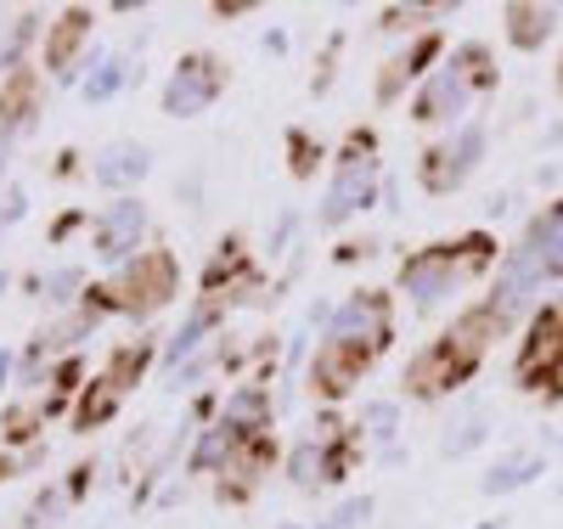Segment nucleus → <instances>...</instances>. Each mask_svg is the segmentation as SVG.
<instances>
[{"label": "nucleus", "mask_w": 563, "mask_h": 529, "mask_svg": "<svg viewBox=\"0 0 563 529\" xmlns=\"http://www.w3.org/2000/svg\"><path fill=\"white\" fill-rule=\"evenodd\" d=\"M552 282H563V198H552L541 214H530L519 243L501 249V265H496L485 305L507 321H519L536 305V294Z\"/></svg>", "instance_id": "f257e3e1"}, {"label": "nucleus", "mask_w": 563, "mask_h": 529, "mask_svg": "<svg viewBox=\"0 0 563 529\" xmlns=\"http://www.w3.org/2000/svg\"><path fill=\"white\" fill-rule=\"evenodd\" d=\"M507 327H512V321H507V316H496L485 299H479V305H467V310L440 332L434 344H422V350L411 355V366H406V389H411V395H422V400L462 389V383L479 372V361H485L490 339H496V332H507Z\"/></svg>", "instance_id": "f03ea898"}, {"label": "nucleus", "mask_w": 563, "mask_h": 529, "mask_svg": "<svg viewBox=\"0 0 563 529\" xmlns=\"http://www.w3.org/2000/svg\"><path fill=\"white\" fill-rule=\"evenodd\" d=\"M496 265H501L496 236H490V231H467V236H456V243L417 249V254L400 265V287L411 294L417 310H434V305H445L451 294H462V287H474L479 276H490Z\"/></svg>", "instance_id": "7ed1b4c3"}, {"label": "nucleus", "mask_w": 563, "mask_h": 529, "mask_svg": "<svg viewBox=\"0 0 563 529\" xmlns=\"http://www.w3.org/2000/svg\"><path fill=\"white\" fill-rule=\"evenodd\" d=\"M485 90H496L490 45L462 40L456 52L417 85V96H411V119H417V124H445V130H456V124L474 119V102H479Z\"/></svg>", "instance_id": "20e7f679"}, {"label": "nucleus", "mask_w": 563, "mask_h": 529, "mask_svg": "<svg viewBox=\"0 0 563 529\" xmlns=\"http://www.w3.org/2000/svg\"><path fill=\"white\" fill-rule=\"evenodd\" d=\"M378 186H384L378 135H372V130H350L339 158H333V180H327V198L316 209V225L321 231H339L344 220H355L361 209L378 203Z\"/></svg>", "instance_id": "39448f33"}, {"label": "nucleus", "mask_w": 563, "mask_h": 529, "mask_svg": "<svg viewBox=\"0 0 563 529\" xmlns=\"http://www.w3.org/2000/svg\"><path fill=\"white\" fill-rule=\"evenodd\" d=\"M485 147H490V130H485L479 113L467 124H456V130H445V141H434V147L422 153V191L445 198V191L467 186V175L485 164Z\"/></svg>", "instance_id": "423d86ee"}, {"label": "nucleus", "mask_w": 563, "mask_h": 529, "mask_svg": "<svg viewBox=\"0 0 563 529\" xmlns=\"http://www.w3.org/2000/svg\"><path fill=\"white\" fill-rule=\"evenodd\" d=\"M108 287H113V305H119V316L147 321L153 310H164V305L180 294L175 254H169V249H147L141 260H130V265L119 271V282H108Z\"/></svg>", "instance_id": "0eeeda50"}, {"label": "nucleus", "mask_w": 563, "mask_h": 529, "mask_svg": "<svg viewBox=\"0 0 563 529\" xmlns=\"http://www.w3.org/2000/svg\"><path fill=\"white\" fill-rule=\"evenodd\" d=\"M321 339H344V344H361V350H389L395 339V305L389 294H378V287H366V294H350L344 305L327 310V327Z\"/></svg>", "instance_id": "6e6552de"}, {"label": "nucleus", "mask_w": 563, "mask_h": 529, "mask_svg": "<svg viewBox=\"0 0 563 529\" xmlns=\"http://www.w3.org/2000/svg\"><path fill=\"white\" fill-rule=\"evenodd\" d=\"M141 243H147V203H141L135 191L97 209V220H90V254H97L102 265H119L124 271L130 260L147 254Z\"/></svg>", "instance_id": "1a4fd4ad"}, {"label": "nucleus", "mask_w": 563, "mask_h": 529, "mask_svg": "<svg viewBox=\"0 0 563 529\" xmlns=\"http://www.w3.org/2000/svg\"><path fill=\"white\" fill-rule=\"evenodd\" d=\"M220 90H225V63L209 57V52H192V57H180L169 85H164V113L169 119H198L220 102Z\"/></svg>", "instance_id": "9d476101"}, {"label": "nucleus", "mask_w": 563, "mask_h": 529, "mask_svg": "<svg viewBox=\"0 0 563 529\" xmlns=\"http://www.w3.org/2000/svg\"><path fill=\"white\" fill-rule=\"evenodd\" d=\"M519 383H525V389L563 383V305H541L536 310L525 355H519Z\"/></svg>", "instance_id": "9b49d317"}, {"label": "nucleus", "mask_w": 563, "mask_h": 529, "mask_svg": "<svg viewBox=\"0 0 563 529\" xmlns=\"http://www.w3.org/2000/svg\"><path fill=\"white\" fill-rule=\"evenodd\" d=\"M378 361L372 350H361V344H344V339H321V350H316V361H310V383H316V395L321 400H344L355 383L366 377V366Z\"/></svg>", "instance_id": "f8f14e48"}, {"label": "nucleus", "mask_w": 563, "mask_h": 529, "mask_svg": "<svg viewBox=\"0 0 563 529\" xmlns=\"http://www.w3.org/2000/svg\"><path fill=\"white\" fill-rule=\"evenodd\" d=\"M90 23H97V18H90L85 7H68L57 23H45V68H52V79H74L85 63H79V52H85V45H90Z\"/></svg>", "instance_id": "ddd939ff"}, {"label": "nucleus", "mask_w": 563, "mask_h": 529, "mask_svg": "<svg viewBox=\"0 0 563 529\" xmlns=\"http://www.w3.org/2000/svg\"><path fill=\"white\" fill-rule=\"evenodd\" d=\"M147 169H153V153L141 147V141H108V147L90 158V180L108 186L113 198H130V191L147 180Z\"/></svg>", "instance_id": "4468645a"}, {"label": "nucleus", "mask_w": 563, "mask_h": 529, "mask_svg": "<svg viewBox=\"0 0 563 529\" xmlns=\"http://www.w3.org/2000/svg\"><path fill=\"white\" fill-rule=\"evenodd\" d=\"M220 422H225V428H231V434H238L243 445L271 440V389H265V383H238V389L225 395Z\"/></svg>", "instance_id": "2eb2a0df"}, {"label": "nucleus", "mask_w": 563, "mask_h": 529, "mask_svg": "<svg viewBox=\"0 0 563 529\" xmlns=\"http://www.w3.org/2000/svg\"><path fill=\"white\" fill-rule=\"evenodd\" d=\"M501 23H507L501 34H507L512 52H541V45H552L563 12H558V7H536V0H507V7H501Z\"/></svg>", "instance_id": "dca6fc26"}, {"label": "nucleus", "mask_w": 563, "mask_h": 529, "mask_svg": "<svg viewBox=\"0 0 563 529\" xmlns=\"http://www.w3.org/2000/svg\"><path fill=\"white\" fill-rule=\"evenodd\" d=\"M225 321V299H198L192 310H186V321H180V332L164 344V366H175L180 372V361H198L203 355V344H209V332Z\"/></svg>", "instance_id": "f3484780"}, {"label": "nucleus", "mask_w": 563, "mask_h": 529, "mask_svg": "<svg viewBox=\"0 0 563 529\" xmlns=\"http://www.w3.org/2000/svg\"><path fill=\"white\" fill-rule=\"evenodd\" d=\"M541 473H547V456L541 451H507V456L490 462V473L479 478V491L485 496H512V491H530Z\"/></svg>", "instance_id": "a211bd4d"}, {"label": "nucleus", "mask_w": 563, "mask_h": 529, "mask_svg": "<svg viewBox=\"0 0 563 529\" xmlns=\"http://www.w3.org/2000/svg\"><path fill=\"white\" fill-rule=\"evenodd\" d=\"M130 79H141V68H135L130 57H119V52H97V57H90V74H85L79 96H85V102H113V96H119Z\"/></svg>", "instance_id": "6ab92c4d"}, {"label": "nucleus", "mask_w": 563, "mask_h": 529, "mask_svg": "<svg viewBox=\"0 0 563 529\" xmlns=\"http://www.w3.org/2000/svg\"><path fill=\"white\" fill-rule=\"evenodd\" d=\"M34 119V68H18L0 79V141H12Z\"/></svg>", "instance_id": "aec40b11"}, {"label": "nucleus", "mask_w": 563, "mask_h": 529, "mask_svg": "<svg viewBox=\"0 0 563 529\" xmlns=\"http://www.w3.org/2000/svg\"><path fill=\"white\" fill-rule=\"evenodd\" d=\"M238 451H243V440L231 434L225 422H214V428H203V440L192 445V456H186V467H192V473H225V467H231V456H238Z\"/></svg>", "instance_id": "412c9836"}, {"label": "nucleus", "mask_w": 563, "mask_h": 529, "mask_svg": "<svg viewBox=\"0 0 563 529\" xmlns=\"http://www.w3.org/2000/svg\"><path fill=\"white\" fill-rule=\"evenodd\" d=\"M153 355H158V344L153 339H141V344H119L113 350V361H108V372H102V383H108V389H135V377L141 372H147L153 366Z\"/></svg>", "instance_id": "4be33fe9"}, {"label": "nucleus", "mask_w": 563, "mask_h": 529, "mask_svg": "<svg viewBox=\"0 0 563 529\" xmlns=\"http://www.w3.org/2000/svg\"><path fill=\"white\" fill-rule=\"evenodd\" d=\"M288 478H294L299 491L327 485V445H321V440H299L294 456H288Z\"/></svg>", "instance_id": "5701e85b"}, {"label": "nucleus", "mask_w": 563, "mask_h": 529, "mask_svg": "<svg viewBox=\"0 0 563 529\" xmlns=\"http://www.w3.org/2000/svg\"><path fill=\"white\" fill-rule=\"evenodd\" d=\"M119 389H108V383L97 377V383H90V389H85V400H79V428H102L113 411H119Z\"/></svg>", "instance_id": "b1692460"}, {"label": "nucleus", "mask_w": 563, "mask_h": 529, "mask_svg": "<svg viewBox=\"0 0 563 529\" xmlns=\"http://www.w3.org/2000/svg\"><path fill=\"white\" fill-rule=\"evenodd\" d=\"M40 34V12H23L18 23H12V34H7V45H0V79L7 74H18L23 68V45Z\"/></svg>", "instance_id": "393cba45"}, {"label": "nucleus", "mask_w": 563, "mask_h": 529, "mask_svg": "<svg viewBox=\"0 0 563 529\" xmlns=\"http://www.w3.org/2000/svg\"><path fill=\"white\" fill-rule=\"evenodd\" d=\"M40 287H45V299H52V305H74V299H85V271L79 265H57Z\"/></svg>", "instance_id": "a878e982"}, {"label": "nucleus", "mask_w": 563, "mask_h": 529, "mask_svg": "<svg viewBox=\"0 0 563 529\" xmlns=\"http://www.w3.org/2000/svg\"><path fill=\"white\" fill-rule=\"evenodd\" d=\"M485 440H490V422L467 417V422H456V434H445V456H467V451H479Z\"/></svg>", "instance_id": "bb28decb"}, {"label": "nucleus", "mask_w": 563, "mask_h": 529, "mask_svg": "<svg viewBox=\"0 0 563 529\" xmlns=\"http://www.w3.org/2000/svg\"><path fill=\"white\" fill-rule=\"evenodd\" d=\"M395 422H400V406L395 400H372V406H361V428L372 440H389L395 434Z\"/></svg>", "instance_id": "cd10ccee"}, {"label": "nucleus", "mask_w": 563, "mask_h": 529, "mask_svg": "<svg viewBox=\"0 0 563 529\" xmlns=\"http://www.w3.org/2000/svg\"><path fill=\"white\" fill-rule=\"evenodd\" d=\"M372 518V496H350L339 513H327L321 524H310V529H355V524H366Z\"/></svg>", "instance_id": "c85d7f7f"}, {"label": "nucleus", "mask_w": 563, "mask_h": 529, "mask_svg": "<svg viewBox=\"0 0 563 529\" xmlns=\"http://www.w3.org/2000/svg\"><path fill=\"white\" fill-rule=\"evenodd\" d=\"M288 153H294V175L310 180L316 175V158H321V141H310L305 130H288Z\"/></svg>", "instance_id": "c756f323"}, {"label": "nucleus", "mask_w": 563, "mask_h": 529, "mask_svg": "<svg viewBox=\"0 0 563 529\" xmlns=\"http://www.w3.org/2000/svg\"><path fill=\"white\" fill-rule=\"evenodd\" d=\"M79 372H85V366H79V355H68V361L57 366V377H52V389H57V400L45 406V411H63V400H68V395L79 389Z\"/></svg>", "instance_id": "7c9ffc66"}, {"label": "nucleus", "mask_w": 563, "mask_h": 529, "mask_svg": "<svg viewBox=\"0 0 563 529\" xmlns=\"http://www.w3.org/2000/svg\"><path fill=\"white\" fill-rule=\"evenodd\" d=\"M23 214H29V198H23L18 186H12V191H7V209H0V225H18Z\"/></svg>", "instance_id": "2f4dec72"}, {"label": "nucleus", "mask_w": 563, "mask_h": 529, "mask_svg": "<svg viewBox=\"0 0 563 529\" xmlns=\"http://www.w3.org/2000/svg\"><path fill=\"white\" fill-rule=\"evenodd\" d=\"M243 12H254L249 0H214V18H243Z\"/></svg>", "instance_id": "473e14b6"}, {"label": "nucleus", "mask_w": 563, "mask_h": 529, "mask_svg": "<svg viewBox=\"0 0 563 529\" xmlns=\"http://www.w3.org/2000/svg\"><path fill=\"white\" fill-rule=\"evenodd\" d=\"M288 231H294V214H282V220H276V236H271V254H282V243H288Z\"/></svg>", "instance_id": "72a5a7b5"}, {"label": "nucleus", "mask_w": 563, "mask_h": 529, "mask_svg": "<svg viewBox=\"0 0 563 529\" xmlns=\"http://www.w3.org/2000/svg\"><path fill=\"white\" fill-rule=\"evenodd\" d=\"M85 478H90V462H79V467H74V478H68V502H79V491H85Z\"/></svg>", "instance_id": "f704fd0d"}, {"label": "nucleus", "mask_w": 563, "mask_h": 529, "mask_svg": "<svg viewBox=\"0 0 563 529\" xmlns=\"http://www.w3.org/2000/svg\"><path fill=\"white\" fill-rule=\"evenodd\" d=\"M265 52H271V57H282V52H288V34L271 29V34H265Z\"/></svg>", "instance_id": "c9c22d12"}, {"label": "nucleus", "mask_w": 563, "mask_h": 529, "mask_svg": "<svg viewBox=\"0 0 563 529\" xmlns=\"http://www.w3.org/2000/svg\"><path fill=\"white\" fill-rule=\"evenodd\" d=\"M79 220H85V214H79V209H74V214H63V220H57V231H52V236H57V243H63V236H68V231H74V225H79Z\"/></svg>", "instance_id": "e433bc0d"}, {"label": "nucleus", "mask_w": 563, "mask_h": 529, "mask_svg": "<svg viewBox=\"0 0 563 529\" xmlns=\"http://www.w3.org/2000/svg\"><path fill=\"white\" fill-rule=\"evenodd\" d=\"M7 377H12V350H0V389H7Z\"/></svg>", "instance_id": "4c0bfd02"}, {"label": "nucleus", "mask_w": 563, "mask_h": 529, "mask_svg": "<svg viewBox=\"0 0 563 529\" xmlns=\"http://www.w3.org/2000/svg\"><path fill=\"white\" fill-rule=\"evenodd\" d=\"M479 529H507V518H485V524H479Z\"/></svg>", "instance_id": "58836bf2"}, {"label": "nucleus", "mask_w": 563, "mask_h": 529, "mask_svg": "<svg viewBox=\"0 0 563 529\" xmlns=\"http://www.w3.org/2000/svg\"><path fill=\"white\" fill-rule=\"evenodd\" d=\"M0 478H12V456H0Z\"/></svg>", "instance_id": "ea45409f"}, {"label": "nucleus", "mask_w": 563, "mask_h": 529, "mask_svg": "<svg viewBox=\"0 0 563 529\" xmlns=\"http://www.w3.org/2000/svg\"><path fill=\"white\" fill-rule=\"evenodd\" d=\"M282 529H305V524H282Z\"/></svg>", "instance_id": "a19ab883"}]
</instances>
